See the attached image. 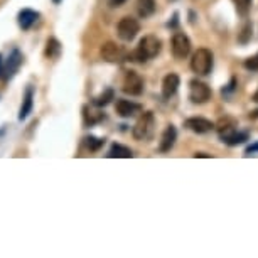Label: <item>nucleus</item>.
<instances>
[{
  "instance_id": "6",
  "label": "nucleus",
  "mask_w": 258,
  "mask_h": 258,
  "mask_svg": "<svg viewBox=\"0 0 258 258\" xmlns=\"http://www.w3.org/2000/svg\"><path fill=\"white\" fill-rule=\"evenodd\" d=\"M121 90H123V93L130 96H140L144 91L142 76L135 71H126L123 76V83H121Z\"/></svg>"
},
{
  "instance_id": "22",
  "label": "nucleus",
  "mask_w": 258,
  "mask_h": 258,
  "mask_svg": "<svg viewBox=\"0 0 258 258\" xmlns=\"http://www.w3.org/2000/svg\"><path fill=\"white\" fill-rule=\"evenodd\" d=\"M103 144H105L103 139H96V137H93V135H90V137L85 139L86 149L91 150V152H96V150H100L101 147H103Z\"/></svg>"
},
{
  "instance_id": "19",
  "label": "nucleus",
  "mask_w": 258,
  "mask_h": 258,
  "mask_svg": "<svg viewBox=\"0 0 258 258\" xmlns=\"http://www.w3.org/2000/svg\"><path fill=\"white\" fill-rule=\"evenodd\" d=\"M62 51V46L61 42L57 41L56 37H49L46 42V49H44V56L47 57V59H56V57H59Z\"/></svg>"
},
{
  "instance_id": "5",
  "label": "nucleus",
  "mask_w": 258,
  "mask_h": 258,
  "mask_svg": "<svg viewBox=\"0 0 258 258\" xmlns=\"http://www.w3.org/2000/svg\"><path fill=\"white\" fill-rule=\"evenodd\" d=\"M139 32H140V24L137 19H134V17H123L118 22V26H116V34H118V37L125 42L134 41Z\"/></svg>"
},
{
  "instance_id": "23",
  "label": "nucleus",
  "mask_w": 258,
  "mask_h": 258,
  "mask_svg": "<svg viewBox=\"0 0 258 258\" xmlns=\"http://www.w3.org/2000/svg\"><path fill=\"white\" fill-rule=\"evenodd\" d=\"M251 34H253V26L250 22H246L245 26H243V29H241L240 36H238V41H240L241 44H246V42L251 39Z\"/></svg>"
},
{
  "instance_id": "15",
  "label": "nucleus",
  "mask_w": 258,
  "mask_h": 258,
  "mask_svg": "<svg viewBox=\"0 0 258 258\" xmlns=\"http://www.w3.org/2000/svg\"><path fill=\"white\" fill-rule=\"evenodd\" d=\"M177 140V130L174 125H169L167 128L164 130L162 137H160V144H159V152H169L170 149L174 147V144H176Z\"/></svg>"
},
{
  "instance_id": "3",
  "label": "nucleus",
  "mask_w": 258,
  "mask_h": 258,
  "mask_svg": "<svg viewBox=\"0 0 258 258\" xmlns=\"http://www.w3.org/2000/svg\"><path fill=\"white\" fill-rule=\"evenodd\" d=\"M191 70L199 76H206L211 73L213 70V52L206 49V47H201L192 54L191 59Z\"/></svg>"
},
{
  "instance_id": "24",
  "label": "nucleus",
  "mask_w": 258,
  "mask_h": 258,
  "mask_svg": "<svg viewBox=\"0 0 258 258\" xmlns=\"http://www.w3.org/2000/svg\"><path fill=\"white\" fill-rule=\"evenodd\" d=\"M235 6H236L238 14L243 17H246L248 12H250V7H251V0H235Z\"/></svg>"
},
{
  "instance_id": "18",
  "label": "nucleus",
  "mask_w": 258,
  "mask_h": 258,
  "mask_svg": "<svg viewBox=\"0 0 258 258\" xmlns=\"http://www.w3.org/2000/svg\"><path fill=\"white\" fill-rule=\"evenodd\" d=\"M135 11H137L139 17H142V19L152 17L155 11H157L155 0H137V2H135Z\"/></svg>"
},
{
  "instance_id": "2",
  "label": "nucleus",
  "mask_w": 258,
  "mask_h": 258,
  "mask_svg": "<svg viewBox=\"0 0 258 258\" xmlns=\"http://www.w3.org/2000/svg\"><path fill=\"white\" fill-rule=\"evenodd\" d=\"M155 132V116L152 111H145V113L140 115V118L135 123L132 135L135 140L139 142H144V140L152 139V135Z\"/></svg>"
},
{
  "instance_id": "28",
  "label": "nucleus",
  "mask_w": 258,
  "mask_h": 258,
  "mask_svg": "<svg viewBox=\"0 0 258 258\" xmlns=\"http://www.w3.org/2000/svg\"><path fill=\"white\" fill-rule=\"evenodd\" d=\"M255 152H258V142H256V144H251L250 147L246 149V154H248V155H250V154H255Z\"/></svg>"
},
{
  "instance_id": "32",
  "label": "nucleus",
  "mask_w": 258,
  "mask_h": 258,
  "mask_svg": "<svg viewBox=\"0 0 258 258\" xmlns=\"http://www.w3.org/2000/svg\"><path fill=\"white\" fill-rule=\"evenodd\" d=\"M2 68H4V59H2V54H0V73H2Z\"/></svg>"
},
{
  "instance_id": "10",
  "label": "nucleus",
  "mask_w": 258,
  "mask_h": 258,
  "mask_svg": "<svg viewBox=\"0 0 258 258\" xmlns=\"http://www.w3.org/2000/svg\"><path fill=\"white\" fill-rule=\"evenodd\" d=\"M100 54L106 62H121L125 59V51L115 42H105L100 49Z\"/></svg>"
},
{
  "instance_id": "21",
  "label": "nucleus",
  "mask_w": 258,
  "mask_h": 258,
  "mask_svg": "<svg viewBox=\"0 0 258 258\" xmlns=\"http://www.w3.org/2000/svg\"><path fill=\"white\" fill-rule=\"evenodd\" d=\"M113 98H115V91L111 90V88H106V90L103 91V93L98 95L96 98H93V101H91V103L96 105L98 108H101V106H106V105H108Z\"/></svg>"
},
{
  "instance_id": "33",
  "label": "nucleus",
  "mask_w": 258,
  "mask_h": 258,
  "mask_svg": "<svg viewBox=\"0 0 258 258\" xmlns=\"http://www.w3.org/2000/svg\"><path fill=\"white\" fill-rule=\"evenodd\" d=\"M62 2V0H52V4H56V6H57V4H61Z\"/></svg>"
},
{
  "instance_id": "17",
  "label": "nucleus",
  "mask_w": 258,
  "mask_h": 258,
  "mask_svg": "<svg viewBox=\"0 0 258 258\" xmlns=\"http://www.w3.org/2000/svg\"><path fill=\"white\" fill-rule=\"evenodd\" d=\"M83 120H85L86 126H93L105 120V113H101V110H98L96 105L93 106L86 105V106H83Z\"/></svg>"
},
{
  "instance_id": "31",
  "label": "nucleus",
  "mask_w": 258,
  "mask_h": 258,
  "mask_svg": "<svg viewBox=\"0 0 258 258\" xmlns=\"http://www.w3.org/2000/svg\"><path fill=\"white\" fill-rule=\"evenodd\" d=\"M253 101H256V103H258V90L255 91V95H253Z\"/></svg>"
},
{
  "instance_id": "12",
  "label": "nucleus",
  "mask_w": 258,
  "mask_h": 258,
  "mask_svg": "<svg viewBox=\"0 0 258 258\" xmlns=\"http://www.w3.org/2000/svg\"><path fill=\"white\" fill-rule=\"evenodd\" d=\"M115 110L121 118H132V116L142 111V105L134 103V101H130V100H118L115 105Z\"/></svg>"
},
{
  "instance_id": "9",
  "label": "nucleus",
  "mask_w": 258,
  "mask_h": 258,
  "mask_svg": "<svg viewBox=\"0 0 258 258\" xmlns=\"http://www.w3.org/2000/svg\"><path fill=\"white\" fill-rule=\"evenodd\" d=\"M214 128H216V132L223 142H226L228 139L233 137V135L238 132V123L231 116H223V118H220L214 123Z\"/></svg>"
},
{
  "instance_id": "11",
  "label": "nucleus",
  "mask_w": 258,
  "mask_h": 258,
  "mask_svg": "<svg viewBox=\"0 0 258 258\" xmlns=\"http://www.w3.org/2000/svg\"><path fill=\"white\" fill-rule=\"evenodd\" d=\"M184 126L194 134H208L214 128V123L211 120L203 118V116H192V118H187L184 121Z\"/></svg>"
},
{
  "instance_id": "14",
  "label": "nucleus",
  "mask_w": 258,
  "mask_h": 258,
  "mask_svg": "<svg viewBox=\"0 0 258 258\" xmlns=\"http://www.w3.org/2000/svg\"><path fill=\"white\" fill-rule=\"evenodd\" d=\"M39 17H41V14L32 11V9H22V11L17 14V24L22 31H29V29L39 21Z\"/></svg>"
},
{
  "instance_id": "13",
  "label": "nucleus",
  "mask_w": 258,
  "mask_h": 258,
  "mask_svg": "<svg viewBox=\"0 0 258 258\" xmlns=\"http://www.w3.org/2000/svg\"><path fill=\"white\" fill-rule=\"evenodd\" d=\"M34 96H36V90H34L32 85H29L26 88V93H24V98H22V105H21V110H19V120H26L29 115L32 113V108H34Z\"/></svg>"
},
{
  "instance_id": "16",
  "label": "nucleus",
  "mask_w": 258,
  "mask_h": 258,
  "mask_svg": "<svg viewBox=\"0 0 258 258\" xmlns=\"http://www.w3.org/2000/svg\"><path fill=\"white\" fill-rule=\"evenodd\" d=\"M181 86V78L176 73H169L162 81V96L164 98H170V96L176 95V91Z\"/></svg>"
},
{
  "instance_id": "4",
  "label": "nucleus",
  "mask_w": 258,
  "mask_h": 258,
  "mask_svg": "<svg viewBox=\"0 0 258 258\" xmlns=\"http://www.w3.org/2000/svg\"><path fill=\"white\" fill-rule=\"evenodd\" d=\"M22 61H24V56L22 52L19 49H12V52L9 54V57L4 61V68H2V73H0V80L2 81H11L16 73L19 71V68L22 66Z\"/></svg>"
},
{
  "instance_id": "29",
  "label": "nucleus",
  "mask_w": 258,
  "mask_h": 258,
  "mask_svg": "<svg viewBox=\"0 0 258 258\" xmlns=\"http://www.w3.org/2000/svg\"><path fill=\"white\" fill-rule=\"evenodd\" d=\"M194 157H209V155L208 154H203V152H198V154H194Z\"/></svg>"
},
{
  "instance_id": "26",
  "label": "nucleus",
  "mask_w": 258,
  "mask_h": 258,
  "mask_svg": "<svg viewBox=\"0 0 258 258\" xmlns=\"http://www.w3.org/2000/svg\"><path fill=\"white\" fill-rule=\"evenodd\" d=\"M243 66H245L248 71H258V54L248 57V59L243 62Z\"/></svg>"
},
{
  "instance_id": "27",
  "label": "nucleus",
  "mask_w": 258,
  "mask_h": 258,
  "mask_svg": "<svg viewBox=\"0 0 258 258\" xmlns=\"http://www.w3.org/2000/svg\"><path fill=\"white\" fill-rule=\"evenodd\" d=\"M126 2V0H108V4H110V7H121L123 4Z\"/></svg>"
},
{
  "instance_id": "25",
  "label": "nucleus",
  "mask_w": 258,
  "mask_h": 258,
  "mask_svg": "<svg viewBox=\"0 0 258 258\" xmlns=\"http://www.w3.org/2000/svg\"><path fill=\"white\" fill-rule=\"evenodd\" d=\"M248 140V134L246 132H236L233 137H230L226 140L225 144H228V145H238V144H243V142H246Z\"/></svg>"
},
{
  "instance_id": "30",
  "label": "nucleus",
  "mask_w": 258,
  "mask_h": 258,
  "mask_svg": "<svg viewBox=\"0 0 258 258\" xmlns=\"http://www.w3.org/2000/svg\"><path fill=\"white\" fill-rule=\"evenodd\" d=\"M250 118H258V110L253 111V113H250Z\"/></svg>"
},
{
  "instance_id": "1",
  "label": "nucleus",
  "mask_w": 258,
  "mask_h": 258,
  "mask_svg": "<svg viewBox=\"0 0 258 258\" xmlns=\"http://www.w3.org/2000/svg\"><path fill=\"white\" fill-rule=\"evenodd\" d=\"M162 49V41L157 36H145L144 39H140L139 46L135 47V51L132 52V61L137 62H145L149 59L155 57Z\"/></svg>"
},
{
  "instance_id": "8",
  "label": "nucleus",
  "mask_w": 258,
  "mask_h": 258,
  "mask_svg": "<svg viewBox=\"0 0 258 258\" xmlns=\"http://www.w3.org/2000/svg\"><path fill=\"white\" fill-rule=\"evenodd\" d=\"M191 52V41L186 34L176 32L172 37V54L176 59H186Z\"/></svg>"
},
{
  "instance_id": "20",
  "label": "nucleus",
  "mask_w": 258,
  "mask_h": 258,
  "mask_svg": "<svg viewBox=\"0 0 258 258\" xmlns=\"http://www.w3.org/2000/svg\"><path fill=\"white\" fill-rule=\"evenodd\" d=\"M108 157L110 159H115V157L116 159H130V157H134V152L121 144H111V147L108 150Z\"/></svg>"
},
{
  "instance_id": "7",
  "label": "nucleus",
  "mask_w": 258,
  "mask_h": 258,
  "mask_svg": "<svg viewBox=\"0 0 258 258\" xmlns=\"http://www.w3.org/2000/svg\"><path fill=\"white\" fill-rule=\"evenodd\" d=\"M211 98V88L206 85V83L199 81V80H192L189 83V100L192 103L203 105Z\"/></svg>"
}]
</instances>
